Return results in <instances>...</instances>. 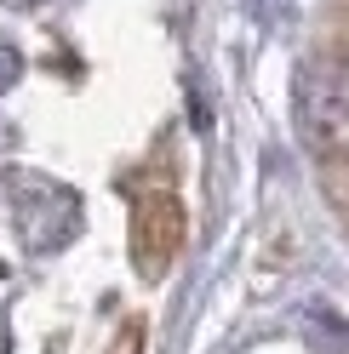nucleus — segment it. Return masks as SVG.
Wrapping results in <instances>:
<instances>
[{"instance_id": "1", "label": "nucleus", "mask_w": 349, "mask_h": 354, "mask_svg": "<svg viewBox=\"0 0 349 354\" xmlns=\"http://www.w3.org/2000/svg\"><path fill=\"white\" fill-rule=\"evenodd\" d=\"M298 115H303V138H310L321 154L349 160V57H315V63H303Z\"/></svg>"}]
</instances>
